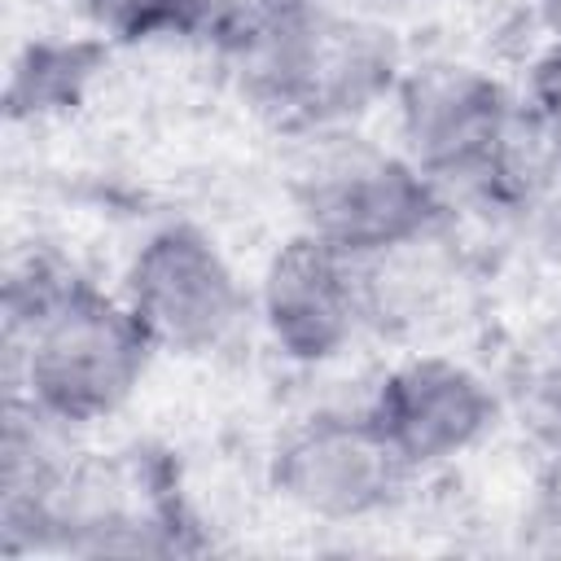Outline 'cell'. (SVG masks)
Here are the masks:
<instances>
[{"instance_id":"8fae6325","label":"cell","mask_w":561,"mask_h":561,"mask_svg":"<svg viewBox=\"0 0 561 561\" xmlns=\"http://www.w3.org/2000/svg\"><path fill=\"white\" fill-rule=\"evenodd\" d=\"M96 35L153 44V39H206L228 0H79Z\"/></svg>"},{"instance_id":"52a82bcc","label":"cell","mask_w":561,"mask_h":561,"mask_svg":"<svg viewBox=\"0 0 561 561\" xmlns=\"http://www.w3.org/2000/svg\"><path fill=\"white\" fill-rule=\"evenodd\" d=\"M359 403L421 482L482 451L508 412L504 390L482 364L438 346L399 351Z\"/></svg>"},{"instance_id":"8992f818","label":"cell","mask_w":561,"mask_h":561,"mask_svg":"<svg viewBox=\"0 0 561 561\" xmlns=\"http://www.w3.org/2000/svg\"><path fill=\"white\" fill-rule=\"evenodd\" d=\"M421 478L394 456L364 403H320L294 416L263 465L267 495L311 526H373L403 508Z\"/></svg>"},{"instance_id":"ba28073f","label":"cell","mask_w":561,"mask_h":561,"mask_svg":"<svg viewBox=\"0 0 561 561\" xmlns=\"http://www.w3.org/2000/svg\"><path fill=\"white\" fill-rule=\"evenodd\" d=\"M254 333L294 373H329L368 337L364 267L294 228L254 276Z\"/></svg>"},{"instance_id":"3957f363","label":"cell","mask_w":561,"mask_h":561,"mask_svg":"<svg viewBox=\"0 0 561 561\" xmlns=\"http://www.w3.org/2000/svg\"><path fill=\"white\" fill-rule=\"evenodd\" d=\"M390 140L443 193L456 224L482 219L508 228L543 180L539 145L522 83L465 53H430L403 66L386 105Z\"/></svg>"},{"instance_id":"5b68a950","label":"cell","mask_w":561,"mask_h":561,"mask_svg":"<svg viewBox=\"0 0 561 561\" xmlns=\"http://www.w3.org/2000/svg\"><path fill=\"white\" fill-rule=\"evenodd\" d=\"M118 298L158 355L215 359L254 329V280L202 219L167 215L123 254Z\"/></svg>"},{"instance_id":"6da1fadb","label":"cell","mask_w":561,"mask_h":561,"mask_svg":"<svg viewBox=\"0 0 561 561\" xmlns=\"http://www.w3.org/2000/svg\"><path fill=\"white\" fill-rule=\"evenodd\" d=\"M4 403L88 434L140 394L158 351L114 285L31 250L4 272L0 302Z\"/></svg>"},{"instance_id":"7a4b0ae2","label":"cell","mask_w":561,"mask_h":561,"mask_svg":"<svg viewBox=\"0 0 561 561\" xmlns=\"http://www.w3.org/2000/svg\"><path fill=\"white\" fill-rule=\"evenodd\" d=\"M206 44L241 101L289 136L364 127L408 66L390 22L342 0H228Z\"/></svg>"},{"instance_id":"7c38bea8","label":"cell","mask_w":561,"mask_h":561,"mask_svg":"<svg viewBox=\"0 0 561 561\" xmlns=\"http://www.w3.org/2000/svg\"><path fill=\"white\" fill-rule=\"evenodd\" d=\"M522 101L539 145L552 158H561V39H539V48L530 53Z\"/></svg>"},{"instance_id":"30bf717a","label":"cell","mask_w":561,"mask_h":561,"mask_svg":"<svg viewBox=\"0 0 561 561\" xmlns=\"http://www.w3.org/2000/svg\"><path fill=\"white\" fill-rule=\"evenodd\" d=\"M105 48L83 35H35L9 66L4 105L13 123H48L79 110L101 75Z\"/></svg>"},{"instance_id":"277c9868","label":"cell","mask_w":561,"mask_h":561,"mask_svg":"<svg viewBox=\"0 0 561 561\" xmlns=\"http://www.w3.org/2000/svg\"><path fill=\"white\" fill-rule=\"evenodd\" d=\"M294 140V228L342 250L346 259L368 263L456 224L443 193L394 140H377L364 127L311 131Z\"/></svg>"},{"instance_id":"9c48e42d","label":"cell","mask_w":561,"mask_h":561,"mask_svg":"<svg viewBox=\"0 0 561 561\" xmlns=\"http://www.w3.org/2000/svg\"><path fill=\"white\" fill-rule=\"evenodd\" d=\"M359 267H364L373 337L425 346V337L443 329L465 302L469 272L456 241V224L412 245H399L381 259H368Z\"/></svg>"},{"instance_id":"4fadbf2b","label":"cell","mask_w":561,"mask_h":561,"mask_svg":"<svg viewBox=\"0 0 561 561\" xmlns=\"http://www.w3.org/2000/svg\"><path fill=\"white\" fill-rule=\"evenodd\" d=\"M530 18L543 39H561V0H530Z\"/></svg>"}]
</instances>
